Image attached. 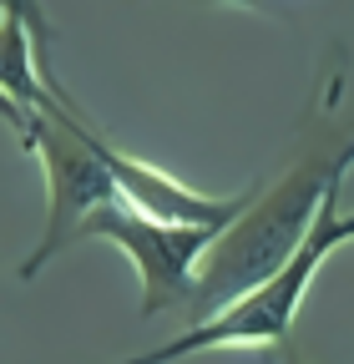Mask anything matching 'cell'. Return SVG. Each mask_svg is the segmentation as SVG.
Returning <instances> with one entry per match:
<instances>
[{
  "instance_id": "1",
  "label": "cell",
  "mask_w": 354,
  "mask_h": 364,
  "mask_svg": "<svg viewBox=\"0 0 354 364\" xmlns=\"http://www.w3.org/2000/svg\"><path fill=\"white\" fill-rule=\"evenodd\" d=\"M349 167H354V132H314V142H304V152L269 188L253 193L243 218L228 223L198 263L193 294L183 304L188 329L208 324V318L223 314L233 299H243L263 279H274L294 258V248L309 238V228H314L329 188L344 182Z\"/></svg>"
},
{
  "instance_id": "2",
  "label": "cell",
  "mask_w": 354,
  "mask_h": 364,
  "mask_svg": "<svg viewBox=\"0 0 354 364\" xmlns=\"http://www.w3.org/2000/svg\"><path fill=\"white\" fill-rule=\"evenodd\" d=\"M339 188H344V182H334V188H329V198H324L314 228H309V238L294 248V258L274 273V279H263L258 289H248L243 299H233L223 314H213L208 324H193V329L177 334L172 344L147 349V354H132V359H122V364H172V359L208 354V349H233V344H238V349H269V354L284 349V344H289V329H294V314H299L309 284H314L319 263H324L334 248L354 243V213L339 208Z\"/></svg>"
},
{
  "instance_id": "3",
  "label": "cell",
  "mask_w": 354,
  "mask_h": 364,
  "mask_svg": "<svg viewBox=\"0 0 354 364\" xmlns=\"http://www.w3.org/2000/svg\"><path fill=\"white\" fill-rule=\"evenodd\" d=\"M41 81L51 86V97L31 117L26 152H36L41 167H46V233H41V243L26 253L21 279H36L61 248L76 243V228L86 218L97 208H107V203H117V177L107 167L102 127L66 97L56 71H41Z\"/></svg>"
},
{
  "instance_id": "4",
  "label": "cell",
  "mask_w": 354,
  "mask_h": 364,
  "mask_svg": "<svg viewBox=\"0 0 354 364\" xmlns=\"http://www.w3.org/2000/svg\"><path fill=\"white\" fill-rule=\"evenodd\" d=\"M218 233L223 228H203V223H152L142 213H132L127 203H107L76 228V238H107L132 258L142 279V318L183 314L198 263L218 243Z\"/></svg>"
},
{
  "instance_id": "5",
  "label": "cell",
  "mask_w": 354,
  "mask_h": 364,
  "mask_svg": "<svg viewBox=\"0 0 354 364\" xmlns=\"http://www.w3.org/2000/svg\"><path fill=\"white\" fill-rule=\"evenodd\" d=\"M0 97H11L26 117H36L41 107H46V97H51V86L41 81L36 41L11 16H0Z\"/></svg>"
},
{
  "instance_id": "6",
  "label": "cell",
  "mask_w": 354,
  "mask_h": 364,
  "mask_svg": "<svg viewBox=\"0 0 354 364\" xmlns=\"http://www.w3.org/2000/svg\"><path fill=\"white\" fill-rule=\"evenodd\" d=\"M0 16H11V21H21L26 31H31V41H36V61H41V71L51 66V21H46V6L41 0H0Z\"/></svg>"
},
{
  "instance_id": "7",
  "label": "cell",
  "mask_w": 354,
  "mask_h": 364,
  "mask_svg": "<svg viewBox=\"0 0 354 364\" xmlns=\"http://www.w3.org/2000/svg\"><path fill=\"white\" fill-rule=\"evenodd\" d=\"M0 122H6V127L21 136V147H26V136H31V117H26V112H21L11 97H0Z\"/></svg>"
},
{
  "instance_id": "8",
  "label": "cell",
  "mask_w": 354,
  "mask_h": 364,
  "mask_svg": "<svg viewBox=\"0 0 354 364\" xmlns=\"http://www.w3.org/2000/svg\"><path fill=\"white\" fill-rule=\"evenodd\" d=\"M269 364H309V359H304L294 344H284V349H274V359H269Z\"/></svg>"
},
{
  "instance_id": "9",
  "label": "cell",
  "mask_w": 354,
  "mask_h": 364,
  "mask_svg": "<svg viewBox=\"0 0 354 364\" xmlns=\"http://www.w3.org/2000/svg\"><path fill=\"white\" fill-rule=\"evenodd\" d=\"M218 6H248V11H263L269 0H218Z\"/></svg>"
}]
</instances>
